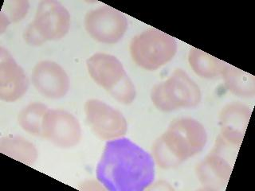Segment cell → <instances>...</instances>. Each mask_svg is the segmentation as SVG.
<instances>
[{"label":"cell","instance_id":"obj_1","mask_svg":"<svg viewBox=\"0 0 255 191\" xmlns=\"http://www.w3.org/2000/svg\"><path fill=\"white\" fill-rule=\"evenodd\" d=\"M96 175L108 191H142L155 179V163L129 139L118 138L106 143Z\"/></svg>","mask_w":255,"mask_h":191},{"label":"cell","instance_id":"obj_2","mask_svg":"<svg viewBox=\"0 0 255 191\" xmlns=\"http://www.w3.org/2000/svg\"><path fill=\"white\" fill-rule=\"evenodd\" d=\"M207 142L202 123L192 118H178L153 143L154 160L163 169L174 168L201 152Z\"/></svg>","mask_w":255,"mask_h":191},{"label":"cell","instance_id":"obj_3","mask_svg":"<svg viewBox=\"0 0 255 191\" xmlns=\"http://www.w3.org/2000/svg\"><path fill=\"white\" fill-rule=\"evenodd\" d=\"M86 66L92 79L119 103L129 104L134 101L136 95L134 84L115 56L98 53L87 60Z\"/></svg>","mask_w":255,"mask_h":191},{"label":"cell","instance_id":"obj_4","mask_svg":"<svg viewBox=\"0 0 255 191\" xmlns=\"http://www.w3.org/2000/svg\"><path fill=\"white\" fill-rule=\"evenodd\" d=\"M202 99L197 84L181 69H176L169 78L153 86L151 99L160 111H175L196 107Z\"/></svg>","mask_w":255,"mask_h":191},{"label":"cell","instance_id":"obj_5","mask_svg":"<svg viewBox=\"0 0 255 191\" xmlns=\"http://www.w3.org/2000/svg\"><path fill=\"white\" fill-rule=\"evenodd\" d=\"M70 28V14L65 6L54 0L38 4L33 22L24 31L25 42L32 46H42L48 41L63 38Z\"/></svg>","mask_w":255,"mask_h":191},{"label":"cell","instance_id":"obj_6","mask_svg":"<svg viewBox=\"0 0 255 191\" xmlns=\"http://www.w3.org/2000/svg\"><path fill=\"white\" fill-rule=\"evenodd\" d=\"M176 40L172 36L148 29L131 39L129 50L131 58L143 70L153 71L172 60L177 52Z\"/></svg>","mask_w":255,"mask_h":191},{"label":"cell","instance_id":"obj_7","mask_svg":"<svg viewBox=\"0 0 255 191\" xmlns=\"http://www.w3.org/2000/svg\"><path fill=\"white\" fill-rule=\"evenodd\" d=\"M239 146L231 144L219 135L213 149L198 165V179L207 191L224 189L231 178Z\"/></svg>","mask_w":255,"mask_h":191},{"label":"cell","instance_id":"obj_8","mask_svg":"<svg viewBox=\"0 0 255 191\" xmlns=\"http://www.w3.org/2000/svg\"><path fill=\"white\" fill-rule=\"evenodd\" d=\"M128 20L119 10L104 6L90 10L85 18L88 34L104 44L118 43L128 30Z\"/></svg>","mask_w":255,"mask_h":191},{"label":"cell","instance_id":"obj_9","mask_svg":"<svg viewBox=\"0 0 255 191\" xmlns=\"http://www.w3.org/2000/svg\"><path fill=\"white\" fill-rule=\"evenodd\" d=\"M86 121L100 139H118L126 135L127 120L121 111L98 99H90L85 104Z\"/></svg>","mask_w":255,"mask_h":191},{"label":"cell","instance_id":"obj_10","mask_svg":"<svg viewBox=\"0 0 255 191\" xmlns=\"http://www.w3.org/2000/svg\"><path fill=\"white\" fill-rule=\"evenodd\" d=\"M78 119L69 111L49 109L44 116L42 136L56 147L68 149L75 147L82 139Z\"/></svg>","mask_w":255,"mask_h":191},{"label":"cell","instance_id":"obj_11","mask_svg":"<svg viewBox=\"0 0 255 191\" xmlns=\"http://www.w3.org/2000/svg\"><path fill=\"white\" fill-rule=\"evenodd\" d=\"M31 82L41 95L49 99H61L70 90V78L59 64L42 61L32 71Z\"/></svg>","mask_w":255,"mask_h":191},{"label":"cell","instance_id":"obj_12","mask_svg":"<svg viewBox=\"0 0 255 191\" xmlns=\"http://www.w3.org/2000/svg\"><path fill=\"white\" fill-rule=\"evenodd\" d=\"M29 80L23 69L5 48H0V99L11 103L27 92Z\"/></svg>","mask_w":255,"mask_h":191},{"label":"cell","instance_id":"obj_13","mask_svg":"<svg viewBox=\"0 0 255 191\" xmlns=\"http://www.w3.org/2000/svg\"><path fill=\"white\" fill-rule=\"evenodd\" d=\"M251 116L249 107L241 103H232L223 107L219 115L220 135L226 141L240 147Z\"/></svg>","mask_w":255,"mask_h":191},{"label":"cell","instance_id":"obj_14","mask_svg":"<svg viewBox=\"0 0 255 191\" xmlns=\"http://www.w3.org/2000/svg\"><path fill=\"white\" fill-rule=\"evenodd\" d=\"M0 151L28 166L33 165L38 159V151L35 146L21 136L9 135L1 138Z\"/></svg>","mask_w":255,"mask_h":191},{"label":"cell","instance_id":"obj_15","mask_svg":"<svg viewBox=\"0 0 255 191\" xmlns=\"http://www.w3.org/2000/svg\"><path fill=\"white\" fill-rule=\"evenodd\" d=\"M188 62L195 74L207 79L222 77L227 66L225 62L196 48L190 50Z\"/></svg>","mask_w":255,"mask_h":191},{"label":"cell","instance_id":"obj_16","mask_svg":"<svg viewBox=\"0 0 255 191\" xmlns=\"http://www.w3.org/2000/svg\"><path fill=\"white\" fill-rule=\"evenodd\" d=\"M222 77L227 90L241 97H253L255 94V78L235 66L227 64Z\"/></svg>","mask_w":255,"mask_h":191},{"label":"cell","instance_id":"obj_17","mask_svg":"<svg viewBox=\"0 0 255 191\" xmlns=\"http://www.w3.org/2000/svg\"><path fill=\"white\" fill-rule=\"evenodd\" d=\"M48 110L47 106L44 103H29L18 114V124L27 133L42 136V123Z\"/></svg>","mask_w":255,"mask_h":191},{"label":"cell","instance_id":"obj_18","mask_svg":"<svg viewBox=\"0 0 255 191\" xmlns=\"http://www.w3.org/2000/svg\"><path fill=\"white\" fill-rule=\"evenodd\" d=\"M6 8L3 7V9H6V13L7 12V14L2 12L0 15V27L2 33L11 22H18L22 20L27 14L30 7L27 1H11L6 2Z\"/></svg>","mask_w":255,"mask_h":191}]
</instances>
